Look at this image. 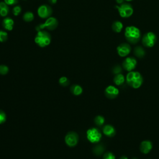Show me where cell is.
Segmentation results:
<instances>
[{"label":"cell","instance_id":"6da1fadb","mask_svg":"<svg viewBox=\"0 0 159 159\" xmlns=\"http://www.w3.org/2000/svg\"><path fill=\"white\" fill-rule=\"evenodd\" d=\"M140 31L137 27L130 25L125 29V37L131 43H137L140 40Z\"/></svg>","mask_w":159,"mask_h":159},{"label":"cell","instance_id":"7a4b0ae2","mask_svg":"<svg viewBox=\"0 0 159 159\" xmlns=\"http://www.w3.org/2000/svg\"><path fill=\"white\" fill-rule=\"evenodd\" d=\"M126 81L130 86L137 89L142 84L143 78L139 72L131 71L126 76Z\"/></svg>","mask_w":159,"mask_h":159},{"label":"cell","instance_id":"3957f363","mask_svg":"<svg viewBox=\"0 0 159 159\" xmlns=\"http://www.w3.org/2000/svg\"><path fill=\"white\" fill-rule=\"evenodd\" d=\"M51 42L50 34L45 30H39L35 37V42L40 47H45L48 45Z\"/></svg>","mask_w":159,"mask_h":159},{"label":"cell","instance_id":"277c9868","mask_svg":"<svg viewBox=\"0 0 159 159\" xmlns=\"http://www.w3.org/2000/svg\"><path fill=\"white\" fill-rule=\"evenodd\" d=\"M115 7L117 9L120 16L124 18L130 17L134 12L132 6L128 3H122L120 5L116 6Z\"/></svg>","mask_w":159,"mask_h":159},{"label":"cell","instance_id":"5b68a950","mask_svg":"<svg viewBox=\"0 0 159 159\" xmlns=\"http://www.w3.org/2000/svg\"><path fill=\"white\" fill-rule=\"evenodd\" d=\"M58 26V20L56 18L53 17H50L47 18L46 21L43 24H40L36 26L35 29L37 31L41 30L43 29H47L50 30H53L55 29Z\"/></svg>","mask_w":159,"mask_h":159},{"label":"cell","instance_id":"8992f818","mask_svg":"<svg viewBox=\"0 0 159 159\" xmlns=\"http://www.w3.org/2000/svg\"><path fill=\"white\" fill-rule=\"evenodd\" d=\"M86 137L88 140L91 143H97L100 141L102 137L101 133L96 128L89 129L86 132Z\"/></svg>","mask_w":159,"mask_h":159},{"label":"cell","instance_id":"52a82bcc","mask_svg":"<svg viewBox=\"0 0 159 159\" xmlns=\"http://www.w3.org/2000/svg\"><path fill=\"white\" fill-rule=\"evenodd\" d=\"M157 41V36L152 32L146 33L142 37L143 45L148 48H151L154 46Z\"/></svg>","mask_w":159,"mask_h":159},{"label":"cell","instance_id":"ba28073f","mask_svg":"<svg viewBox=\"0 0 159 159\" xmlns=\"http://www.w3.org/2000/svg\"><path fill=\"white\" fill-rule=\"evenodd\" d=\"M66 144L69 147H75L78 142V135L75 132H69L65 137Z\"/></svg>","mask_w":159,"mask_h":159},{"label":"cell","instance_id":"9c48e42d","mask_svg":"<svg viewBox=\"0 0 159 159\" xmlns=\"http://www.w3.org/2000/svg\"><path fill=\"white\" fill-rule=\"evenodd\" d=\"M37 13L39 17H40L41 18H48L52 14V9L50 6L46 4H43L40 6L38 8Z\"/></svg>","mask_w":159,"mask_h":159},{"label":"cell","instance_id":"30bf717a","mask_svg":"<svg viewBox=\"0 0 159 159\" xmlns=\"http://www.w3.org/2000/svg\"><path fill=\"white\" fill-rule=\"evenodd\" d=\"M137 65V60L134 57H127L126 58L123 63H122V66L124 68L128 71H132Z\"/></svg>","mask_w":159,"mask_h":159},{"label":"cell","instance_id":"8fae6325","mask_svg":"<svg viewBox=\"0 0 159 159\" xmlns=\"http://www.w3.org/2000/svg\"><path fill=\"white\" fill-rule=\"evenodd\" d=\"M131 50V47L128 43H121L117 47V52L119 56L122 57L128 55Z\"/></svg>","mask_w":159,"mask_h":159},{"label":"cell","instance_id":"7c38bea8","mask_svg":"<svg viewBox=\"0 0 159 159\" xmlns=\"http://www.w3.org/2000/svg\"><path fill=\"white\" fill-rule=\"evenodd\" d=\"M119 89L112 85L108 86L105 89L106 96L110 99L115 98L119 94Z\"/></svg>","mask_w":159,"mask_h":159},{"label":"cell","instance_id":"4fadbf2b","mask_svg":"<svg viewBox=\"0 0 159 159\" xmlns=\"http://www.w3.org/2000/svg\"><path fill=\"white\" fill-rule=\"evenodd\" d=\"M152 148V143L150 140H144L141 142L140 145V152L144 154H147L150 152Z\"/></svg>","mask_w":159,"mask_h":159},{"label":"cell","instance_id":"5bb4252c","mask_svg":"<svg viewBox=\"0 0 159 159\" xmlns=\"http://www.w3.org/2000/svg\"><path fill=\"white\" fill-rule=\"evenodd\" d=\"M102 132L107 137H113L115 134H116V130L114 127L109 124L106 125L103 129H102Z\"/></svg>","mask_w":159,"mask_h":159},{"label":"cell","instance_id":"9a60e30c","mask_svg":"<svg viewBox=\"0 0 159 159\" xmlns=\"http://www.w3.org/2000/svg\"><path fill=\"white\" fill-rule=\"evenodd\" d=\"M2 27L4 29L7 30H11L14 27V20L11 17H6L2 20Z\"/></svg>","mask_w":159,"mask_h":159},{"label":"cell","instance_id":"2e32d148","mask_svg":"<svg viewBox=\"0 0 159 159\" xmlns=\"http://www.w3.org/2000/svg\"><path fill=\"white\" fill-rule=\"evenodd\" d=\"M9 12V8L4 2H0V16L2 17L6 16Z\"/></svg>","mask_w":159,"mask_h":159},{"label":"cell","instance_id":"e0dca14e","mask_svg":"<svg viewBox=\"0 0 159 159\" xmlns=\"http://www.w3.org/2000/svg\"><path fill=\"white\" fill-rule=\"evenodd\" d=\"M112 30L115 32H117V33H119V32H120L123 29V24L120 21H118V20H116V21H114L113 23H112Z\"/></svg>","mask_w":159,"mask_h":159},{"label":"cell","instance_id":"ac0fdd59","mask_svg":"<svg viewBox=\"0 0 159 159\" xmlns=\"http://www.w3.org/2000/svg\"><path fill=\"white\" fill-rule=\"evenodd\" d=\"M114 81L116 85L119 86V85L122 84L124 83L125 78H124V75L121 73L117 74L114 78Z\"/></svg>","mask_w":159,"mask_h":159},{"label":"cell","instance_id":"d6986e66","mask_svg":"<svg viewBox=\"0 0 159 159\" xmlns=\"http://www.w3.org/2000/svg\"><path fill=\"white\" fill-rule=\"evenodd\" d=\"M134 54L135 55V56L139 58H142L143 57H144V55L145 54V52L144 49L140 46L136 47L134 49Z\"/></svg>","mask_w":159,"mask_h":159},{"label":"cell","instance_id":"ffe728a7","mask_svg":"<svg viewBox=\"0 0 159 159\" xmlns=\"http://www.w3.org/2000/svg\"><path fill=\"white\" fill-rule=\"evenodd\" d=\"M71 91L76 96L80 95L83 92L82 88L78 84H74L71 87Z\"/></svg>","mask_w":159,"mask_h":159},{"label":"cell","instance_id":"44dd1931","mask_svg":"<svg viewBox=\"0 0 159 159\" xmlns=\"http://www.w3.org/2000/svg\"><path fill=\"white\" fill-rule=\"evenodd\" d=\"M34 14L30 11L26 12L23 15V19L25 22H31L34 20Z\"/></svg>","mask_w":159,"mask_h":159},{"label":"cell","instance_id":"7402d4cb","mask_svg":"<svg viewBox=\"0 0 159 159\" xmlns=\"http://www.w3.org/2000/svg\"><path fill=\"white\" fill-rule=\"evenodd\" d=\"M104 150V148L102 145H98L94 147L93 148V152L96 155H101Z\"/></svg>","mask_w":159,"mask_h":159},{"label":"cell","instance_id":"603a6c76","mask_svg":"<svg viewBox=\"0 0 159 159\" xmlns=\"http://www.w3.org/2000/svg\"><path fill=\"white\" fill-rule=\"evenodd\" d=\"M104 120L105 119L104 117H102V116H98L94 118L95 124L98 126H101L103 125V124L104 123Z\"/></svg>","mask_w":159,"mask_h":159},{"label":"cell","instance_id":"cb8c5ba5","mask_svg":"<svg viewBox=\"0 0 159 159\" xmlns=\"http://www.w3.org/2000/svg\"><path fill=\"white\" fill-rule=\"evenodd\" d=\"M7 33L3 30H0V42H4L7 40Z\"/></svg>","mask_w":159,"mask_h":159},{"label":"cell","instance_id":"d4e9b609","mask_svg":"<svg viewBox=\"0 0 159 159\" xmlns=\"http://www.w3.org/2000/svg\"><path fill=\"white\" fill-rule=\"evenodd\" d=\"M59 83L60 84L63 86H67L68 84H69V81H68V79L65 77V76H62L60 78L59 80Z\"/></svg>","mask_w":159,"mask_h":159},{"label":"cell","instance_id":"484cf974","mask_svg":"<svg viewBox=\"0 0 159 159\" xmlns=\"http://www.w3.org/2000/svg\"><path fill=\"white\" fill-rule=\"evenodd\" d=\"M9 68L7 66L4 65H0V74L1 75H6L8 73Z\"/></svg>","mask_w":159,"mask_h":159},{"label":"cell","instance_id":"4316f807","mask_svg":"<svg viewBox=\"0 0 159 159\" xmlns=\"http://www.w3.org/2000/svg\"><path fill=\"white\" fill-rule=\"evenodd\" d=\"M103 159H116V157L112 152H107L104 153L103 156Z\"/></svg>","mask_w":159,"mask_h":159},{"label":"cell","instance_id":"83f0119b","mask_svg":"<svg viewBox=\"0 0 159 159\" xmlns=\"http://www.w3.org/2000/svg\"><path fill=\"white\" fill-rule=\"evenodd\" d=\"M21 12V7L19 6H16L12 9V13L14 16H18Z\"/></svg>","mask_w":159,"mask_h":159},{"label":"cell","instance_id":"f1b7e54d","mask_svg":"<svg viewBox=\"0 0 159 159\" xmlns=\"http://www.w3.org/2000/svg\"><path fill=\"white\" fill-rule=\"evenodd\" d=\"M6 120V115L5 112L0 110V124L4 123Z\"/></svg>","mask_w":159,"mask_h":159},{"label":"cell","instance_id":"f546056e","mask_svg":"<svg viewBox=\"0 0 159 159\" xmlns=\"http://www.w3.org/2000/svg\"><path fill=\"white\" fill-rule=\"evenodd\" d=\"M112 71L114 74L117 75V74H119L120 73V72L122 71V68L119 65H116L115 66L114 68H113V70H112Z\"/></svg>","mask_w":159,"mask_h":159},{"label":"cell","instance_id":"4dcf8cb0","mask_svg":"<svg viewBox=\"0 0 159 159\" xmlns=\"http://www.w3.org/2000/svg\"><path fill=\"white\" fill-rule=\"evenodd\" d=\"M4 2L7 5H14L18 2V0H4Z\"/></svg>","mask_w":159,"mask_h":159},{"label":"cell","instance_id":"1f68e13d","mask_svg":"<svg viewBox=\"0 0 159 159\" xmlns=\"http://www.w3.org/2000/svg\"><path fill=\"white\" fill-rule=\"evenodd\" d=\"M57 0H48V2L52 4H55L57 2Z\"/></svg>","mask_w":159,"mask_h":159},{"label":"cell","instance_id":"d6a6232c","mask_svg":"<svg viewBox=\"0 0 159 159\" xmlns=\"http://www.w3.org/2000/svg\"><path fill=\"white\" fill-rule=\"evenodd\" d=\"M116 1L117 3L119 4H122L123 2H124V0H116Z\"/></svg>","mask_w":159,"mask_h":159},{"label":"cell","instance_id":"836d02e7","mask_svg":"<svg viewBox=\"0 0 159 159\" xmlns=\"http://www.w3.org/2000/svg\"><path fill=\"white\" fill-rule=\"evenodd\" d=\"M120 159H128V158H127V157L126 156H122V157L120 158Z\"/></svg>","mask_w":159,"mask_h":159},{"label":"cell","instance_id":"e575fe53","mask_svg":"<svg viewBox=\"0 0 159 159\" xmlns=\"http://www.w3.org/2000/svg\"><path fill=\"white\" fill-rule=\"evenodd\" d=\"M125 1H128V2H129V1H132V0H125Z\"/></svg>","mask_w":159,"mask_h":159},{"label":"cell","instance_id":"d590c367","mask_svg":"<svg viewBox=\"0 0 159 159\" xmlns=\"http://www.w3.org/2000/svg\"><path fill=\"white\" fill-rule=\"evenodd\" d=\"M132 159H137V158H133Z\"/></svg>","mask_w":159,"mask_h":159}]
</instances>
